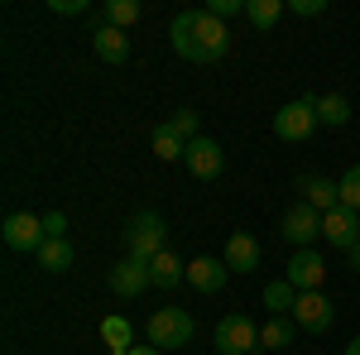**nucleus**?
<instances>
[{"label": "nucleus", "mask_w": 360, "mask_h": 355, "mask_svg": "<svg viewBox=\"0 0 360 355\" xmlns=\"http://www.w3.org/2000/svg\"><path fill=\"white\" fill-rule=\"evenodd\" d=\"M135 20H139V5H135V0H106V15H101V25L125 29V25H135Z\"/></svg>", "instance_id": "obj_25"}, {"label": "nucleus", "mask_w": 360, "mask_h": 355, "mask_svg": "<svg viewBox=\"0 0 360 355\" xmlns=\"http://www.w3.org/2000/svg\"><path fill=\"white\" fill-rule=\"evenodd\" d=\"M164 235H168V226L159 212H135V217L125 221V245H130V254L135 259H154V254H164Z\"/></svg>", "instance_id": "obj_2"}, {"label": "nucleus", "mask_w": 360, "mask_h": 355, "mask_svg": "<svg viewBox=\"0 0 360 355\" xmlns=\"http://www.w3.org/2000/svg\"><path fill=\"white\" fill-rule=\"evenodd\" d=\"M346 355H360V336H356V341H351V346H346Z\"/></svg>", "instance_id": "obj_34"}, {"label": "nucleus", "mask_w": 360, "mask_h": 355, "mask_svg": "<svg viewBox=\"0 0 360 355\" xmlns=\"http://www.w3.org/2000/svg\"><path fill=\"white\" fill-rule=\"evenodd\" d=\"M168 39H173V49L188 58V63H217L231 49L226 20H217L212 10H183V15H173Z\"/></svg>", "instance_id": "obj_1"}, {"label": "nucleus", "mask_w": 360, "mask_h": 355, "mask_svg": "<svg viewBox=\"0 0 360 355\" xmlns=\"http://www.w3.org/2000/svg\"><path fill=\"white\" fill-rule=\"evenodd\" d=\"M226 269L231 273H255L259 269V240H255L250 231H236V235L226 240Z\"/></svg>", "instance_id": "obj_14"}, {"label": "nucleus", "mask_w": 360, "mask_h": 355, "mask_svg": "<svg viewBox=\"0 0 360 355\" xmlns=\"http://www.w3.org/2000/svg\"><path fill=\"white\" fill-rule=\"evenodd\" d=\"M293 302H298V288L288 283V278H278L264 288V307L274 312V317H293Z\"/></svg>", "instance_id": "obj_21"}, {"label": "nucleus", "mask_w": 360, "mask_h": 355, "mask_svg": "<svg viewBox=\"0 0 360 355\" xmlns=\"http://www.w3.org/2000/svg\"><path fill=\"white\" fill-rule=\"evenodd\" d=\"M149 144H154V159H164V164H173V159H183V149H188V139L178 135V130H173V125H159V130H154V135H149Z\"/></svg>", "instance_id": "obj_19"}, {"label": "nucleus", "mask_w": 360, "mask_h": 355, "mask_svg": "<svg viewBox=\"0 0 360 355\" xmlns=\"http://www.w3.org/2000/svg\"><path fill=\"white\" fill-rule=\"evenodd\" d=\"M168 125H173V130H178L183 139H197V115H193V110H178Z\"/></svg>", "instance_id": "obj_27"}, {"label": "nucleus", "mask_w": 360, "mask_h": 355, "mask_svg": "<svg viewBox=\"0 0 360 355\" xmlns=\"http://www.w3.org/2000/svg\"><path fill=\"white\" fill-rule=\"evenodd\" d=\"M197 322L183 312V307H159L154 317H149V346H159V351H183L188 341H193Z\"/></svg>", "instance_id": "obj_3"}, {"label": "nucleus", "mask_w": 360, "mask_h": 355, "mask_svg": "<svg viewBox=\"0 0 360 355\" xmlns=\"http://www.w3.org/2000/svg\"><path fill=\"white\" fill-rule=\"evenodd\" d=\"M341 207H351V212H360V164H351L346 173H341Z\"/></svg>", "instance_id": "obj_26"}, {"label": "nucleus", "mask_w": 360, "mask_h": 355, "mask_svg": "<svg viewBox=\"0 0 360 355\" xmlns=\"http://www.w3.org/2000/svg\"><path fill=\"white\" fill-rule=\"evenodd\" d=\"M278 15H283V0H245V20L255 29L278 25Z\"/></svg>", "instance_id": "obj_24"}, {"label": "nucleus", "mask_w": 360, "mask_h": 355, "mask_svg": "<svg viewBox=\"0 0 360 355\" xmlns=\"http://www.w3.org/2000/svg\"><path fill=\"white\" fill-rule=\"evenodd\" d=\"M130 355H164V351H159V346H135Z\"/></svg>", "instance_id": "obj_32"}, {"label": "nucleus", "mask_w": 360, "mask_h": 355, "mask_svg": "<svg viewBox=\"0 0 360 355\" xmlns=\"http://www.w3.org/2000/svg\"><path fill=\"white\" fill-rule=\"evenodd\" d=\"M44 231H49V240H68V217L63 212H49L44 217Z\"/></svg>", "instance_id": "obj_28"}, {"label": "nucleus", "mask_w": 360, "mask_h": 355, "mask_svg": "<svg viewBox=\"0 0 360 355\" xmlns=\"http://www.w3.org/2000/svg\"><path fill=\"white\" fill-rule=\"evenodd\" d=\"M293 336H298V322L293 317H274V322L259 327V351H288Z\"/></svg>", "instance_id": "obj_17"}, {"label": "nucleus", "mask_w": 360, "mask_h": 355, "mask_svg": "<svg viewBox=\"0 0 360 355\" xmlns=\"http://www.w3.org/2000/svg\"><path fill=\"white\" fill-rule=\"evenodd\" d=\"M278 235H283V240H288L293 250H307L312 240H317V235H322V212H317L312 202H303V197H298V202L283 212V226H278Z\"/></svg>", "instance_id": "obj_5"}, {"label": "nucleus", "mask_w": 360, "mask_h": 355, "mask_svg": "<svg viewBox=\"0 0 360 355\" xmlns=\"http://www.w3.org/2000/svg\"><path fill=\"white\" fill-rule=\"evenodd\" d=\"M217 351L221 355H250L259 351V327L250 322L245 312H226L217 322Z\"/></svg>", "instance_id": "obj_6"}, {"label": "nucleus", "mask_w": 360, "mask_h": 355, "mask_svg": "<svg viewBox=\"0 0 360 355\" xmlns=\"http://www.w3.org/2000/svg\"><path fill=\"white\" fill-rule=\"evenodd\" d=\"M351 269H356V273H360V245H356V250H351Z\"/></svg>", "instance_id": "obj_33"}, {"label": "nucleus", "mask_w": 360, "mask_h": 355, "mask_svg": "<svg viewBox=\"0 0 360 355\" xmlns=\"http://www.w3.org/2000/svg\"><path fill=\"white\" fill-rule=\"evenodd\" d=\"M101 341H106V351H135V331L125 317H106L101 322Z\"/></svg>", "instance_id": "obj_22"}, {"label": "nucleus", "mask_w": 360, "mask_h": 355, "mask_svg": "<svg viewBox=\"0 0 360 355\" xmlns=\"http://www.w3.org/2000/svg\"><path fill=\"white\" fill-rule=\"evenodd\" d=\"M322 240L351 254V250L360 245V212H351V207H336V212H327V217H322Z\"/></svg>", "instance_id": "obj_12"}, {"label": "nucleus", "mask_w": 360, "mask_h": 355, "mask_svg": "<svg viewBox=\"0 0 360 355\" xmlns=\"http://www.w3.org/2000/svg\"><path fill=\"white\" fill-rule=\"evenodd\" d=\"M183 168H188L193 178H202V183L221 178V173H226V154H221V144H217V139H207V135L188 139V149H183Z\"/></svg>", "instance_id": "obj_8"}, {"label": "nucleus", "mask_w": 360, "mask_h": 355, "mask_svg": "<svg viewBox=\"0 0 360 355\" xmlns=\"http://www.w3.org/2000/svg\"><path fill=\"white\" fill-rule=\"evenodd\" d=\"M58 15H86V0H53Z\"/></svg>", "instance_id": "obj_31"}, {"label": "nucleus", "mask_w": 360, "mask_h": 355, "mask_svg": "<svg viewBox=\"0 0 360 355\" xmlns=\"http://www.w3.org/2000/svg\"><path fill=\"white\" fill-rule=\"evenodd\" d=\"M91 49L101 63H125L130 58V39H125V29H111V25H96L91 34Z\"/></svg>", "instance_id": "obj_15"}, {"label": "nucleus", "mask_w": 360, "mask_h": 355, "mask_svg": "<svg viewBox=\"0 0 360 355\" xmlns=\"http://www.w3.org/2000/svg\"><path fill=\"white\" fill-rule=\"evenodd\" d=\"M293 10H298V15H307V20H317V15L327 10V0H293Z\"/></svg>", "instance_id": "obj_30"}, {"label": "nucleus", "mask_w": 360, "mask_h": 355, "mask_svg": "<svg viewBox=\"0 0 360 355\" xmlns=\"http://www.w3.org/2000/svg\"><path fill=\"white\" fill-rule=\"evenodd\" d=\"M207 10H212L217 20H226V15H245V0H212Z\"/></svg>", "instance_id": "obj_29"}, {"label": "nucleus", "mask_w": 360, "mask_h": 355, "mask_svg": "<svg viewBox=\"0 0 360 355\" xmlns=\"http://www.w3.org/2000/svg\"><path fill=\"white\" fill-rule=\"evenodd\" d=\"M39 259V269L44 273H63V269H72V240H49V245L34 254Z\"/></svg>", "instance_id": "obj_20"}, {"label": "nucleus", "mask_w": 360, "mask_h": 355, "mask_svg": "<svg viewBox=\"0 0 360 355\" xmlns=\"http://www.w3.org/2000/svg\"><path fill=\"white\" fill-rule=\"evenodd\" d=\"M111 355H130V351H111Z\"/></svg>", "instance_id": "obj_35"}, {"label": "nucleus", "mask_w": 360, "mask_h": 355, "mask_svg": "<svg viewBox=\"0 0 360 355\" xmlns=\"http://www.w3.org/2000/svg\"><path fill=\"white\" fill-rule=\"evenodd\" d=\"M336 307L332 298L317 288V293H298V302H293V322H298V331H307V336H322V331L332 327Z\"/></svg>", "instance_id": "obj_10"}, {"label": "nucleus", "mask_w": 360, "mask_h": 355, "mask_svg": "<svg viewBox=\"0 0 360 355\" xmlns=\"http://www.w3.org/2000/svg\"><path fill=\"white\" fill-rule=\"evenodd\" d=\"M0 235H5V245H10V250H20V254H39V250L49 245L44 217H34V212H15V217H5Z\"/></svg>", "instance_id": "obj_7"}, {"label": "nucleus", "mask_w": 360, "mask_h": 355, "mask_svg": "<svg viewBox=\"0 0 360 355\" xmlns=\"http://www.w3.org/2000/svg\"><path fill=\"white\" fill-rule=\"evenodd\" d=\"M317 125H322V120H317V96H298V101H288V106L274 110V135L288 139V144H303Z\"/></svg>", "instance_id": "obj_4"}, {"label": "nucleus", "mask_w": 360, "mask_h": 355, "mask_svg": "<svg viewBox=\"0 0 360 355\" xmlns=\"http://www.w3.org/2000/svg\"><path fill=\"white\" fill-rule=\"evenodd\" d=\"M106 288H111L115 298H139L144 288H154V278H149V264L135 259V254H125L120 264L106 269Z\"/></svg>", "instance_id": "obj_9"}, {"label": "nucleus", "mask_w": 360, "mask_h": 355, "mask_svg": "<svg viewBox=\"0 0 360 355\" xmlns=\"http://www.w3.org/2000/svg\"><path fill=\"white\" fill-rule=\"evenodd\" d=\"M231 269H226V259H212V254H197L193 264H188V283H193L197 293H221Z\"/></svg>", "instance_id": "obj_13"}, {"label": "nucleus", "mask_w": 360, "mask_h": 355, "mask_svg": "<svg viewBox=\"0 0 360 355\" xmlns=\"http://www.w3.org/2000/svg\"><path fill=\"white\" fill-rule=\"evenodd\" d=\"M149 278H154V288H178V283H183V278H188V269H183V259H178V254H154V259H149Z\"/></svg>", "instance_id": "obj_18"}, {"label": "nucleus", "mask_w": 360, "mask_h": 355, "mask_svg": "<svg viewBox=\"0 0 360 355\" xmlns=\"http://www.w3.org/2000/svg\"><path fill=\"white\" fill-rule=\"evenodd\" d=\"M283 278H288L298 293H317V288H322V278H327V259H322L317 250H293Z\"/></svg>", "instance_id": "obj_11"}, {"label": "nucleus", "mask_w": 360, "mask_h": 355, "mask_svg": "<svg viewBox=\"0 0 360 355\" xmlns=\"http://www.w3.org/2000/svg\"><path fill=\"white\" fill-rule=\"evenodd\" d=\"M317 120H322V125H336V130H341V125L351 120V101H346V96H336V91L317 96Z\"/></svg>", "instance_id": "obj_23"}, {"label": "nucleus", "mask_w": 360, "mask_h": 355, "mask_svg": "<svg viewBox=\"0 0 360 355\" xmlns=\"http://www.w3.org/2000/svg\"><path fill=\"white\" fill-rule=\"evenodd\" d=\"M298 192H303V202H312L322 217L341 207V188H336L332 178H298Z\"/></svg>", "instance_id": "obj_16"}]
</instances>
